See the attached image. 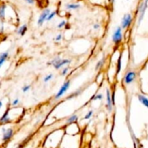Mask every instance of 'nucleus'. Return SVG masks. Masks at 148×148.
<instances>
[{
    "instance_id": "obj_2",
    "label": "nucleus",
    "mask_w": 148,
    "mask_h": 148,
    "mask_svg": "<svg viewBox=\"0 0 148 148\" xmlns=\"http://www.w3.org/2000/svg\"><path fill=\"white\" fill-rule=\"evenodd\" d=\"M147 5H148V0H145L144 2H142V3L139 5V8H138L137 12H138V14H139V16H138V20H137L138 26L140 25L142 20H143L145 12H146L147 8Z\"/></svg>"
},
{
    "instance_id": "obj_16",
    "label": "nucleus",
    "mask_w": 148,
    "mask_h": 148,
    "mask_svg": "<svg viewBox=\"0 0 148 148\" xmlns=\"http://www.w3.org/2000/svg\"><path fill=\"white\" fill-rule=\"evenodd\" d=\"M137 98H138V100H139V101L140 102V103H142L143 106H145V107H147L148 108V98H147L145 97V96L143 95H140V94L138 95Z\"/></svg>"
},
{
    "instance_id": "obj_33",
    "label": "nucleus",
    "mask_w": 148,
    "mask_h": 148,
    "mask_svg": "<svg viewBox=\"0 0 148 148\" xmlns=\"http://www.w3.org/2000/svg\"><path fill=\"white\" fill-rule=\"evenodd\" d=\"M2 106H3V103H2V101H1V100H0V109L2 108Z\"/></svg>"
},
{
    "instance_id": "obj_11",
    "label": "nucleus",
    "mask_w": 148,
    "mask_h": 148,
    "mask_svg": "<svg viewBox=\"0 0 148 148\" xmlns=\"http://www.w3.org/2000/svg\"><path fill=\"white\" fill-rule=\"evenodd\" d=\"M8 6L5 4H2L0 5V20H5L6 18V10Z\"/></svg>"
},
{
    "instance_id": "obj_23",
    "label": "nucleus",
    "mask_w": 148,
    "mask_h": 148,
    "mask_svg": "<svg viewBox=\"0 0 148 148\" xmlns=\"http://www.w3.org/2000/svg\"><path fill=\"white\" fill-rule=\"evenodd\" d=\"M93 110H89V111L87 112V114H85V116H84V119L85 120H88V119H90V118L93 116Z\"/></svg>"
},
{
    "instance_id": "obj_29",
    "label": "nucleus",
    "mask_w": 148,
    "mask_h": 148,
    "mask_svg": "<svg viewBox=\"0 0 148 148\" xmlns=\"http://www.w3.org/2000/svg\"><path fill=\"white\" fill-rule=\"evenodd\" d=\"M20 103V99L18 98H15V100H13V101L12 102V106H18V103Z\"/></svg>"
},
{
    "instance_id": "obj_20",
    "label": "nucleus",
    "mask_w": 148,
    "mask_h": 148,
    "mask_svg": "<svg viewBox=\"0 0 148 148\" xmlns=\"http://www.w3.org/2000/svg\"><path fill=\"white\" fill-rule=\"evenodd\" d=\"M82 92H83V89L80 88V89H78L77 90H76L75 92H74V93H72V95H70V96H69L68 98H67V99H71L72 98H75V97H77L78 95H80V94L82 93Z\"/></svg>"
},
{
    "instance_id": "obj_32",
    "label": "nucleus",
    "mask_w": 148,
    "mask_h": 148,
    "mask_svg": "<svg viewBox=\"0 0 148 148\" xmlns=\"http://www.w3.org/2000/svg\"><path fill=\"white\" fill-rule=\"evenodd\" d=\"M100 28V25L99 23H95L93 25V29L94 30H98Z\"/></svg>"
},
{
    "instance_id": "obj_1",
    "label": "nucleus",
    "mask_w": 148,
    "mask_h": 148,
    "mask_svg": "<svg viewBox=\"0 0 148 148\" xmlns=\"http://www.w3.org/2000/svg\"><path fill=\"white\" fill-rule=\"evenodd\" d=\"M123 33H122V28L121 26L116 27L115 31L112 34V41L116 45H119L123 41Z\"/></svg>"
},
{
    "instance_id": "obj_14",
    "label": "nucleus",
    "mask_w": 148,
    "mask_h": 148,
    "mask_svg": "<svg viewBox=\"0 0 148 148\" xmlns=\"http://www.w3.org/2000/svg\"><path fill=\"white\" fill-rule=\"evenodd\" d=\"M27 31H28V25L26 24H23L18 28V31H17V34L20 36H24L25 34L26 33Z\"/></svg>"
},
{
    "instance_id": "obj_17",
    "label": "nucleus",
    "mask_w": 148,
    "mask_h": 148,
    "mask_svg": "<svg viewBox=\"0 0 148 148\" xmlns=\"http://www.w3.org/2000/svg\"><path fill=\"white\" fill-rule=\"evenodd\" d=\"M77 120H78V116L77 114H73L66 120V123H67V125H68L73 123H77Z\"/></svg>"
},
{
    "instance_id": "obj_15",
    "label": "nucleus",
    "mask_w": 148,
    "mask_h": 148,
    "mask_svg": "<svg viewBox=\"0 0 148 148\" xmlns=\"http://www.w3.org/2000/svg\"><path fill=\"white\" fill-rule=\"evenodd\" d=\"M8 57H9V52L8 51L0 53V68L3 66L4 63L8 59Z\"/></svg>"
},
{
    "instance_id": "obj_27",
    "label": "nucleus",
    "mask_w": 148,
    "mask_h": 148,
    "mask_svg": "<svg viewBox=\"0 0 148 148\" xmlns=\"http://www.w3.org/2000/svg\"><path fill=\"white\" fill-rule=\"evenodd\" d=\"M5 31V25H4V22L0 20V33H2Z\"/></svg>"
},
{
    "instance_id": "obj_34",
    "label": "nucleus",
    "mask_w": 148,
    "mask_h": 148,
    "mask_svg": "<svg viewBox=\"0 0 148 148\" xmlns=\"http://www.w3.org/2000/svg\"><path fill=\"white\" fill-rule=\"evenodd\" d=\"M109 2H110V3H113V2H114V0H108Z\"/></svg>"
},
{
    "instance_id": "obj_7",
    "label": "nucleus",
    "mask_w": 148,
    "mask_h": 148,
    "mask_svg": "<svg viewBox=\"0 0 148 148\" xmlns=\"http://www.w3.org/2000/svg\"><path fill=\"white\" fill-rule=\"evenodd\" d=\"M51 12V10L48 9V8H46L44 10L42 11V12L40 15L39 18H38V21H37V25L38 26H42L43 24L44 23L45 21H46V18H48V15Z\"/></svg>"
},
{
    "instance_id": "obj_3",
    "label": "nucleus",
    "mask_w": 148,
    "mask_h": 148,
    "mask_svg": "<svg viewBox=\"0 0 148 148\" xmlns=\"http://www.w3.org/2000/svg\"><path fill=\"white\" fill-rule=\"evenodd\" d=\"M136 78V72L133 71V70H129L125 74L124 77H123V82L125 85H129L132 84L134 82V80Z\"/></svg>"
},
{
    "instance_id": "obj_24",
    "label": "nucleus",
    "mask_w": 148,
    "mask_h": 148,
    "mask_svg": "<svg viewBox=\"0 0 148 148\" xmlns=\"http://www.w3.org/2000/svg\"><path fill=\"white\" fill-rule=\"evenodd\" d=\"M53 77H54L53 74H47V75L45 76V77L44 78V83H48V82H49L50 80H52Z\"/></svg>"
},
{
    "instance_id": "obj_22",
    "label": "nucleus",
    "mask_w": 148,
    "mask_h": 148,
    "mask_svg": "<svg viewBox=\"0 0 148 148\" xmlns=\"http://www.w3.org/2000/svg\"><path fill=\"white\" fill-rule=\"evenodd\" d=\"M57 14V11H53V12H50V14L48 15V18H46V21L47 22H49V21H51V20L53 19V18H54V17L56 16V15Z\"/></svg>"
},
{
    "instance_id": "obj_21",
    "label": "nucleus",
    "mask_w": 148,
    "mask_h": 148,
    "mask_svg": "<svg viewBox=\"0 0 148 148\" xmlns=\"http://www.w3.org/2000/svg\"><path fill=\"white\" fill-rule=\"evenodd\" d=\"M103 98V94H101V93H98V94H96L95 95H93V97L91 98V100H102V99Z\"/></svg>"
},
{
    "instance_id": "obj_18",
    "label": "nucleus",
    "mask_w": 148,
    "mask_h": 148,
    "mask_svg": "<svg viewBox=\"0 0 148 148\" xmlns=\"http://www.w3.org/2000/svg\"><path fill=\"white\" fill-rule=\"evenodd\" d=\"M105 63H106V57H103L101 59L99 60V61L97 62V64H96L95 65V70H100V69L102 68V67L104 65Z\"/></svg>"
},
{
    "instance_id": "obj_12",
    "label": "nucleus",
    "mask_w": 148,
    "mask_h": 148,
    "mask_svg": "<svg viewBox=\"0 0 148 148\" xmlns=\"http://www.w3.org/2000/svg\"><path fill=\"white\" fill-rule=\"evenodd\" d=\"M71 62H72L71 59H61V61L59 62V64H57V65L54 68H55L56 70H59V69L61 68V67H64V66L70 64Z\"/></svg>"
},
{
    "instance_id": "obj_19",
    "label": "nucleus",
    "mask_w": 148,
    "mask_h": 148,
    "mask_svg": "<svg viewBox=\"0 0 148 148\" xmlns=\"http://www.w3.org/2000/svg\"><path fill=\"white\" fill-rule=\"evenodd\" d=\"M121 55H120L119 57V58H118V60H117V63H116V74H119V72H121Z\"/></svg>"
},
{
    "instance_id": "obj_25",
    "label": "nucleus",
    "mask_w": 148,
    "mask_h": 148,
    "mask_svg": "<svg viewBox=\"0 0 148 148\" xmlns=\"http://www.w3.org/2000/svg\"><path fill=\"white\" fill-rule=\"evenodd\" d=\"M66 25H67V21L62 20V21H61V22H60L58 25H57V28H59V29H61V28H64V27L66 26Z\"/></svg>"
},
{
    "instance_id": "obj_28",
    "label": "nucleus",
    "mask_w": 148,
    "mask_h": 148,
    "mask_svg": "<svg viewBox=\"0 0 148 148\" xmlns=\"http://www.w3.org/2000/svg\"><path fill=\"white\" fill-rule=\"evenodd\" d=\"M69 70H70V69H69L68 67H64V68L62 69V70H61V74L62 76H65L66 74L69 72Z\"/></svg>"
},
{
    "instance_id": "obj_6",
    "label": "nucleus",
    "mask_w": 148,
    "mask_h": 148,
    "mask_svg": "<svg viewBox=\"0 0 148 148\" xmlns=\"http://www.w3.org/2000/svg\"><path fill=\"white\" fill-rule=\"evenodd\" d=\"M2 140L4 142H8L9 141L11 138L13 136L14 134V130L12 128H2Z\"/></svg>"
},
{
    "instance_id": "obj_10",
    "label": "nucleus",
    "mask_w": 148,
    "mask_h": 148,
    "mask_svg": "<svg viewBox=\"0 0 148 148\" xmlns=\"http://www.w3.org/2000/svg\"><path fill=\"white\" fill-rule=\"evenodd\" d=\"M11 121V119L9 116V109L7 110L4 113L2 117L0 118V124H6V123H10Z\"/></svg>"
},
{
    "instance_id": "obj_31",
    "label": "nucleus",
    "mask_w": 148,
    "mask_h": 148,
    "mask_svg": "<svg viewBox=\"0 0 148 148\" xmlns=\"http://www.w3.org/2000/svg\"><path fill=\"white\" fill-rule=\"evenodd\" d=\"M61 38H62V35H61V34H58V35L56 36L55 41H60L61 40Z\"/></svg>"
},
{
    "instance_id": "obj_9",
    "label": "nucleus",
    "mask_w": 148,
    "mask_h": 148,
    "mask_svg": "<svg viewBox=\"0 0 148 148\" xmlns=\"http://www.w3.org/2000/svg\"><path fill=\"white\" fill-rule=\"evenodd\" d=\"M64 129H66V130H68L69 132L67 133L69 134H72L73 131L75 132L76 134H78L79 133V131H80V127L78 126V124L77 123H71V124H68Z\"/></svg>"
},
{
    "instance_id": "obj_8",
    "label": "nucleus",
    "mask_w": 148,
    "mask_h": 148,
    "mask_svg": "<svg viewBox=\"0 0 148 148\" xmlns=\"http://www.w3.org/2000/svg\"><path fill=\"white\" fill-rule=\"evenodd\" d=\"M106 108L109 113H111L113 110V103H112L111 99V94L110 91L108 88H106Z\"/></svg>"
},
{
    "instance_id": "obj_30",
    "label": "nucleus",
    "mask_w": 148,
    "mask_h": 148,
    "mask_svg": "<svg viewBox=\"0 0 148 148\" xmlns=\"http://www.w3.org/2000/svg\"><path fill=\"white\" fill-rule=\"evenodd\" d=\"M27 4L31 5H33L35 4V0H24Z\"/></svg>"
},
{
    "instance_id": "obj_4",
    "label": "nucleus",
    "mask_w": 148,
    "mask_h": 148,
    "mask_svg": "<svg viewBox=\"0 0 148 148\" xmlns=\"http://www.w3.org/2000/svg\"><path fill=\"white\" fill-rule=\"evenodd\" d=\"M133 21V18H132V15L129 13H126L123 15V17L121 19V28L122 30L127 29L131 26Z\"/></svg>"
},
{
    "instance_id": "obj_26",
    "label": "nucleus",
    "mask_w": 148,
    "mask_h": 148,
    "mask_svg": "<svg viewBox=\"0 0 148 148\" xmlns=\"http://www.w3.org/2000/svg\"><path fill=\"white\" fill-rule=\"evenodd\" d=\"M31 85H25V86H23V87H22L23 93H27V92H28L30 90H31Z\"/></svg>"
},
{
    "instance_id": "obj_5",
    "label": "nucleus",
    "mask_w": 148,
    "mask_h": 148,
    "mask_svg": "<svg viewBox=\"0 0 148 148\" xmlns=\"http://www.w3.org/2000/svg\"><path fill=\"white\" fill-rule=\"evenodd\" d=\"M70 80H67L66 81L64 84L61 85V87H60L59 90L57 93L55 97H54V99L55 100H58V99L61 98L66 93H67V90L70 89Z\"/></svg>"
},
{
    "instance_id": "obj_13",
    "label": "nucleus",
    "mask_w": 148,
    "mask_h": 148,
    "mask_svg": "<svg viewBox=\"0 0 148 148\" xmlns=\"http://www.w3.org/2000/svg\"><path fill=\"white\" fill-rule=\"evenodd\" d=\"M81 8V5L78 3H68L65 5V8L68 10H76Z\"/></svg>"
}]
</instances>
